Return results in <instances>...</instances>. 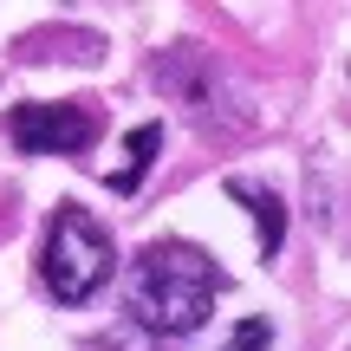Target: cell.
Here are the masks:
<instances>
[{
    "instance_id": "obj_1",
    "label": "cell",
    "mask_w": 351,
    "mask_h": 351,
    "mask_svg": "<svg viewBox=\"0 0 351 351\" xmlns=\"http://www.w3.org/2000/svg\"><path fill=\"white\" fill-rule=\"evenodd\" d=\"M221 300V267L189 241H150L130 267V313L156 339H189Z\"/></svg>"
},
{
    "instance_id": "obj_2",
    "label": "cell",
    "mask_w": 351,
    "mask_h": 351,
    "mask_svg": "<svg viewBox=\"0 0 351 351\" xmlns=\"http://www.w3.org/2000/svg\"><path fill=\"white\" fill-rule=\"evenodd\" d=\"M111 267H117L111 234H104L78 202H59V215H52V228H46V247H39V287L59 306H85L91 293L111 280Z\"/></svg>"
},
{
    "instance_id": "obj_3",
    "label": "cell",
    "mask_w": 351,
    "mask_h": 351,
    "mask_svg": "<svg viewBox=\"0 0 351 351\" xmlns=\"http://www.w3.org/2000/svg\"><path fill=\"white\" fill-rule=\"evenodd\" d=\"M7 143L20 156H85L98 143V117L85 104H13Z\"/></svg>"
},
{
    "instance_id": "obj_4",
    "label": "cell",
    "mask_w": 351,
    "mask_h": 351,
    "mask_svg": "<svg viewBox=\"0 0 351 351\" xmlns=\"http://www.w3.org/2000/svg\"><path fill=\"white\" fill-rule=\"evenodd\" d=\"M228 195L254 208V228H261V247H267V261H274V254H280V241H287V208H280V195H267V189L241 182V176L228 182Z\"/></svg>"
},
{
    "instance_id": "obj_5",
    "label": "cell",
    "mask_w": 351,
    "mask_h": 351,
    "mask_svg": "<svg viewBox=\"0 0 351 351\" xmlns=\"http://www.w3.org/2000/svg\"><path fill=\"white\" fill-rule=\"evenodd\" d=\"M163 150V124H137L130 130V143H124V169L111 176V189L117 195H130V189L143 182V169H150V156Z\"/></svg>"
},
{
    "instance_id": "obj_6",
    "label": "cell",
    "mask_w": 351,
    "mask_h": 351,
    "mask_svg": "<svg viewBox=\"0 0 351 351\" xmlns=\"http://www.w3.org/2000/svg\"><path fill=\"white\" fill-rule=\"evenodd\" d=\"M267 339H274V332H267V319H241L234 339H228V351H267Z\"/></svg>"
}]
</instances>
